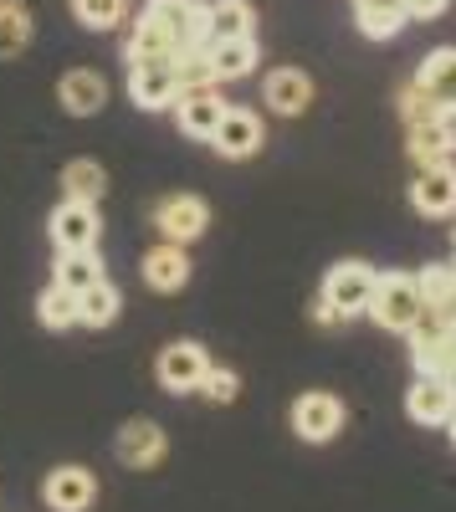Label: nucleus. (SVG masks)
Returning <instances> with one entry per match:
<instances>
[{
  "label": "nucleus",
  "instance_id": "f257e3e1",
  "mask_svg": "<svg viewBox=\"0 0 456 512\" xmlns=\"http://www.w3.org/2000/svg\"><path fill=\"white\" fill-rule=\"evenodd\" d=\"M211 11L200 0H149L139 11L129 41H123V62L149 67V62H175L185 47H211Z\"/></svg>",
  "mask_w": 456,
  "mask_h": 512
},
{
  "label": "nucleus",
  "instance_id": "f03ea898",
  "mask_svg": "<svg viewBox=\"0 0 456 512\" xmlns=\"http://www.w3.org/2000/svg\"><path fill=\"white\" fill-rule=\"evenodd\" d=\"M369 318H375L385 333H410L426 323V303H421V287L416 277L405 272H385L375 282V297H369Z\"/></svg>",
  "mask_w": 456,
  "mask_h": 512
},
{
  "label": "nucleus",
  "instance_id": "7ed1b4c3",
  "mask_svg": "<svg viewBox=\"0 0 456 512\" xmlns=\"http://www.w3.org/2000/svg\"><path fill=\"white\" fill-rule=\"evenodd\" d=\"M375 267L364 262H339L334 272L323 277V303L334 308V318H359L369 313V297H375Z\"/></svg>",
  "mask_w": 456,
  "mask_h": 512
},
{
  "label": "nucleus",
  "instance_id": "20e7f679",
  "mask_svg": "<svg viewBox=\"0 0 456 512\" xmlns=\"http://www.w3.org/2000/svg\"><path fill=\"white\" fill-rule=\"evenodd\" d=\"M293 431H298V441H308V446L334 441V436L344 431V400L328 395V390L298 395V400H293Z\"/></svg>",
  "mask_w": 456,
  "mask_h": 512
},
{
  "label": "nucleus",
  "instance_id": "39448f33",
  "mask_svg": "<svg viewBox=\"0 0 456 512\" xmlns=\"http://www.w3.org/2000/svg\"><path fill=\"white\" fill-rule=\"evenodd\" d=\"M205 226H211V210L200 195H170L154 205V231L175 246H190L195 236H205Z\"/></svg>",
  "mask_w": 456,
  "mask_h": 512
},
{
  "label": "nucleus",
  "instance_id": "423d86ee",
  "mask_svg": "<svg viewBox=\"0 0 456 512\" xmlns=\"http://www.w3.org/2000/svg\"><path fill=\"white\" fill-rule=\"evenodd\" d=\"M410 359H416V374H436L456 384V328L441 323L410 328Z\"/></svg>",
  "mask_w": 456,
  "mask_h": 512
},
{
  "label": "nucleus",
  "instance_id": "0eeeda50",
  "mask_svg": "<svg viewBox=\"0 0 456 512\" xmlns=\"http://www.w3.org/2000/svg\"><path fill=\"white\" fill-rule=\"evenodd\" d=\"M205 369H211V359H205V349H200V344H190V338L170 344V349L159 354V364H154L159 384H164L170 395H190V390H200Z\"/></svg>",
  "mask_w": 456,
  "mask_h": 512
},
{
  "label": "nucleus",
  "instance_id": "6e6552de",
  "mask_svg": "<svg viewBox=\"0 0 456 512\" xmlns=\"http://www.w3.org/2000/svg\"><path fill=\"white\" fill-rule=\"evenodd\" d=\"M98 205H82V200H62L52 210V246L57 251H93L98 246Z\"/></svg>",
  "mask_w": 456,
  "mask_h": 512
},
{
  "label": "nucleus",
  "instance_id": "1a4fd4ad",
  "mask_svg": "<svg viewBox=\"0 0 456 512\" xmlns=\"http://www.w3.org/2000/svg\"><path fill=\"white\" fill-rule=\"evenodd\" d=\"M41 497H47L52 512H88L93 497H98V482L88 466H57V472H47V482H41Z\"/></svg>",
  "mask_w": 456,
  "mask_h": 512
},
{
  "label": "nucleus",
  "instance_id": "9d476101",
  "mask_svg": "<svg viewBox=\"0 0 456 512\" xmlns=\"http://www.w3.org/2000/svg\"><path fill=\"white\" fill-rule=\"evenodd\" d=\"M405 415L416 425H446L456 415V384L436 379V374H421L416 384H410V395H405Z\"/></svg>",
  "mask_w": 456,
  "mask_h": 512
},
{
  "label": "nucleus",
  "instance_id": "9b49d317",
  "mask_svg": "<svg viewBox=\"0 0 456 512\" xmlns=\"http://www.w3.org/2000/svg\"><path fill=\"white\" fill-rule=\"evenodd\" d=\"M410 205L431 221L456 216V169L451 164H426L416 175V185H410Z\"/></svg>",
  "mask_w": 456,
  "mask_h": 512
},
{
  "label": "nucleus",
  "instance_id": "f8f14e48",
  "mask_svg": "<svg viewBox=\"0 0 456 512\" xmlns=\"http://www.w3.org/2000/svg\"><path fill=\"white\" fill-rule=\"evenodd\" d=\"M129 98H134V108H144V113H159V108H175V98H180V82H175V67H170V62H149V67H129Z\"/></svg>",
  "mask_w": 456,
  "mask_h": 512
},
{
  "label": "nucleus",
  "instance_id": "ddd939ff",
  "mask_svg": "<svg viewBox=\"0 0 456 512\" xmlns=\"http://www.w3.org/2000/svg\"><path fill=\"white\" fill-rule=\"evenodd\" d=\"M113 451H118V461L129 466V472H149V466L164 461V431H159L154 420H129L118 431Z\"/></svg>",
  "mask_w": 456,
  "mask_h": 512
},
{
  "label": "nucleus",
  "instance_id": "4468645a",
  "mask_svg": "<svg viewBox=\"0 0 456 512\" xmlns=\"http://www.w3.org/2000/svg\"><path fill=\"white\" fill-rule=\"evenodd\" d=\"M211 144H216L221 159H252L262 149V118L246 113V108H226V118L211 134Z\"/></svg>",
  "mask_w": 456,
  "mask_h": 512
},
{
  "label": "nucleus",
  "instance_id": "2eb2a0df",
  "mask_svg": "<svg viewBox=\"0 0 456 512\" xmlns=\"http://www.w3.org/2000/svg\"><path fill=\"white\" fill-rule=\"evenodd\" d=\"M175 113H180V128H185L190 139L211 144V134L221 128V118H226V98L216 88H195V93H180L175 98Z\"/></svg>",
  "mask_w": 456,
  "mask_h": 512
},
{
  "label": "nucleus",
  "instance_id": "dca6fc26",
  "mask_svg": "<svg viewBox=\"0 0 456 512\" xmlns=\"http://www.w3.org/2000/svg\"><path fill=\"white\" fill-rule=\"evenodd\" d=\"M421 303H426V323L456 328V267H426L416 277Z\"/></svg>",
  "mask_w": 456,
  "mask_h": 512
},
{
  "label": "nucleus",
  "instance_id": "f3484780",
  "mask_svg": "<svg viewBox=\"0 0 456 512\" xmlns=\"http://www.w3.org/2000/svg\"><path fill=\"white\" fill-rule=\"evenodd\" d=\"M57 98H62V108H67V113L93 118V113L108 103V82H103L93 67H72V72L57 82Z\"/></svg>",
  "mask_w": 456,
  "mask_h": 512
},
{
  "label": "nucleus",
  "instance_id": "a211bd4d",
  "mask_svg": "<svg viewBox=\"0 0 456 512\" xmlns=\"http://www.w3.org/2000/svg\"><path fill=\"white\" fill-rule=\"evenodd\" d=\"M267 103H272V113H282V118H298L308 103H313V77L308 72H298V67H277V72H267Z\"/></svg>",
  "mask_w": 456,
  "mask_h": 512
},
{
  "label": "nucleus",
  "instance_id": "6ab92c4d",
  "mask_svg": "<svg viewBox=\"0 0 456 512\" xmlns=\"http://www.w3.org/2000/svg\"><path fill=\"white\" fill-rule=\"evenodd\" d=\"M262 62V47L257 36H231V41H211V67H216V82H241L252 77Z\"/></svg>",
  "mask_w": 456,
  "mask_h": 512
},
{
  "label": "nucleus",
  "instance_id": "aec40b11",
  "mask_svg": "<svg viewBox=\"0 0 456 512\" xmlns=\"http://www.w3.org/2000/svg\"><path fill=\"white\" fill-rule=\"evenodd\" d=\"M144 282H149L154 292H180V287L190 282V256H185V246H175V241L154 246V251L144 256Z\"/></svg>",
  "mask_w": 456,
  "mask_h": 512
},
{
  "label": "nucleus",
  "instance_id": "412c9836",
  "mask_svg": "<svg viewBox=\"0 0 456 512\" xmlns=\"http://www.w3.org/2000/svg\"><path fill=\"white\" fill-rule=\"evenodd\" d=\"M416 82H421V88H426L446 113H456V47H436V52L421 62Z\"/></svg>",
  "mask_w": 456,
  "mask_h": 512
},
{
  "label": "nucleus",
  "instance_id": "4be33fe9",
  "mask_svg": "<svg viewBox=\"0 0 456 512\" xmlns=\"http://www.w3.org/2000/svg\"><path fill=\"white\" fill-rule=\"evenodd\" d=\"M354 21H359V31L369 41H390V36H400L410 26L405 11H400V0H354Z\"/></svg>",
  "mask_w": 456,
  "mask_h": 512
},
{
  "label": "nucleus",
  "instance_id": "5701e85b",
  "mask_svg": "<svg viewBox=\"0 0 456 512\" xmlns=\"http://www.w3.org/2000/svg\"><path fill=\"white\" fill-rule=\"evenodd\" d=\"M451 149H456V134H451V123H446V118L410 128V159H416L421 169H426V164H446Z\"/></svg>",
  "mask_w": 456,
  "mask_h": 512
},
{
  "label": "nucleus",
  "instance_id": "b1692460",
  "mask_svg": "<svg viewBox=\"0 0 456 512\" xmlns=\"http://www.w3.org/2000/svg\"><path fill=\"white\" fill-rule=\"evenodd\" d=\"M211 41H231V36H257V11H252V0H211Z\"/></svg>",
  "mask_w": 456,
  "mask_h": 512
},
{
  "label": "nucleus",
  "instance_id": "393cba45",
  "mask_svg": "<svg viewBox=\"0 0 456 512\" xmlns=\"http://www.w3.org/2000/svg\"><path fill=\"white\" fill-rule=\"evenodd\" d=\"M118 308H123V297H118V287L108 277L77 292V323H88V328H108L118 318Z\"/></svg>",
  "mask_w": 456,
  "mask_h": 512
},
{
  "label": "nucleus",
  "instance_id": "a878e982",
  "mask_svg": "<svg viewBox=\"0 0 456 512\" xmlns=\"http://www.w3.org/2000/svg\"><path fill=\"white\" fill-rule=\"evenodd\" d=\"M62 190H67V200L98 205V200H103V190H108L103 164H98V159H72V164L62 169Z\"/></svg>",
  "mask_w": 456,
  "mask_h": 512
},
{
  "label": "nucleus",
  "instance_id": "bb28decb",
  "mask_svg": "<svg viewBox=\"0 0 456 512\" xmlns=\"http://www.w3.org/2000/svg\"><path fill=\"white\" fill-rule=\"evenodd\" d=\"M52 282H62V287H72V292L93 287V282H103V262H98V246H93V251H57Z\"/></svg>",
  "mask_w": 456,
  "mask_h": 512
},
{
  "label": "nucleus",
  "instance_id": "cd10ccee",
  "mask_svg": "<svg viewBox=\"0 0 456 512\" xmlns=\"http://www.w3.org/2000/svg\"><path fill=\"white\" fill-rule=\"evenodd\" d=\"M31 47V11L21 0H0V62H11Z\"/></svg>",
  "mask_w": 456,
  "mask_h": 512
},
{
  "label": "nucleus",
  "instance_id": "c85d7f7f",
  "mask_svg": "<svg viewBox=\"0 0 456 512\" xmlns=\"http://www.w3.org/2000/svg\"><path fill=\"white\" fill-rule=\"evenodd\" d=\"M175 82L180 93H195V88H216V67H211V47H185L175 62Z\"/></svg>",
  "mask_w": 456,
  "mask_h": 512
},
{
  "label": "nucleus",
  "instance_id": "c756f323",
  "mask_svg": "<svg viewBox=\"0 0 456 512\" xmlns=\"http://www.w3.org/2000/svg\"><path fill=\"white\" fill-rule=\"evenodd\" d=\"M36 318L47 323V328H57V333H62V328H72V323H77V292H72V287H62V282H52L47 292L36 297Z\"/></svg>",
  "mask_w": 456,
  "mask_h": 512
},
{
  "label": "nucleus",
  "instance_id": "7c9ffc66",
  "mask_svg": "<svg viewBox=\"0 0 456 512\" xmlns=\"http://www.w3.org/2000/svg\"><path fill=\"white\" fill-rule=\"evenodd\" d=\"M72 16L88 31H118L129 16V0H72Z\"/></svg>",
  "mask_w": 456,
  "mask_h": 512
},
{
  "label": "nucleus",
  "instance_id": "2f4dec72",
  "mask_svg": "<svg viewBox=\"0 0 456 512\" xmlns=\"http://www.w3.org/2000/svg\"><path fill=\"white\" fill-rule=\"evenodd\" d=\"M400 118H405L410 128H416V123H436V118H446V108L421 88V82H410V88L400 93Z\"/></svg>",
  "mask_w": 456,
  "mask_h": 512
},
{
  "label": "nucleus",
  "instance_id": "473e14b6",
  "mask_svg": "<svg viewBox=\"0 0 456 512\" xmlns=\"http://www.w3.org/2000/svg\"><path fill=\"white\" fill-rule=\"evenodd\" d=\"M200 395H205V400H216V405H231V400L241 395V379H236L231 369H205Z\"/></svg>",
  "mask_w": 456,
  "mask_h": 512
},
{
  "label": "nucleus",
  "instance_id": "72a5a7b5",
  "mask_svg": "<svg viewBox=\"0 0 456 512\" xmlns=\"http://www.w3.org/2000/svg\"><path fill=\"white\" fill-rule=\"evenodd\" d=\"M446 6H451V0H400L405 21H436V16H441Z\"/></svg>",
  "mask_w": 456,
  "mask_h": 512
},
{
  "label": "nucleus",
  "instance_id": "f704fd0d",
  "mask_svg": "<svg viewBox=\"0 0 456 512\" xmlns=\"http://www.w3.org/2000/svg\"><path fill=\"white\" fill-rule=\"evenodd\" d=\"M446 431H451V446H456V415H451V420H446Z\"/></svg>",
  "mask_w": 456,
  "mask_h": 512
},
{
  "label": "nucleus",
  "instance_id": "c9c22d12",
  "mask_svg": "<svg viewBox=\"0 0 456 512\" xmlns=\"http://www.w3.org/2000/svg\"><path fill=\"white\" fill-rule=\"evenodd\" d=\"M451 241H456V231H451Z\"/></svg>",
  "mask_w": 456,
  "mask_h": 512
}]
</instances>
